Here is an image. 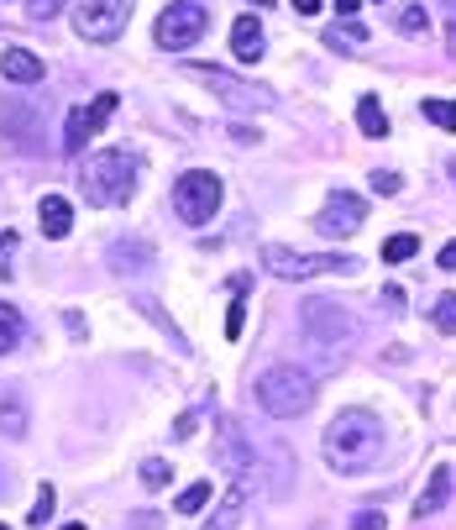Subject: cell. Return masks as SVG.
Masks as SVG:
<instances>
[{"label":"cell","mask_w":456,"mask_h":530,"mask_svg":"<svg viewBox=\"0 0 456 530\" xmlns=\"http://www.w3.org/2000/svg\"><path fill=\"white\" fill-rule=\"evenodd\" d=\"M320 452H326L331 472L357 478V472H367L378 463V452H383V420H378L372 409H341L331 426H326V436H320Z\"/></svg>","instance_id":"cell-1"},{"label":"cell","mask_w":456,"mask_h":530,"mask_svg":"<svg viewBox=\"0 0 456 530\" xmlns=\"http://www.w3.org/2000/svg\"><path fill=\"white\" fill-rule=\"evenodd\" d=\"M300 331H304V346L320 357V368H341L352 342H357V320H352L346 305H335V300H304Z\"/></svg>","instance_id":"cell-2"},{"label":"cell","mask_w":456,"mask_h":530,"mask_svg":"<svg viewBox=\"0 0 456 530\" xmlns=\"http://www.w3.org/2000/svg\"><path fill=\"white\" fill-rule=\"evenodd\" d=\"M79 184H85V200H90V205H126V200L137 194V157H126V153L85 157Z\"/></svg>","instance_id":"cell-3"},{"label":"cell","mask_w":456,"mask_h":530,"mask_svg":"<svg viewBox=\"0 0 456 530\" xmlns=\"http://www.w3.org/2000/svg\"><path fill=\"white\" fill-rule=\"evenodd\" d=\"M257 405L268 409L273 420H300L315 405V373L304 368H268L257 378Z\"/></svg>","instance_id":"cell-4"},{"label":"cell","mask_w":456,"mask_h":530,"mask_svg":"<svg viewBox=\"0 0 456 530\" xmlns=\"http://www.w3.org/2000/svg\"><path fill=\"white\" fill-rule=\"evenodd\" d=\"M263 268L273 279H320V274H357V257H335V252H294V247H263Z\"/></svg>","instance_id":"cell-5"},{"label":"cell","mask_w":456,"mask_h":530,"mask_svg":"<svg viewBox=\"0 0 456 530\" xmlns=\"http://www.w3.org/2000/svg\"><path fill=\"white\" fill-rule=\"evenodd\" d=\"M183 74H189V79H200V85H210V90L220 94L226 105H231V111H268V105L278 100L273 90H263V85H246V79H237L231 68H215V63H189Z\"/></svg>","instance_id":"cell-6"},{"label":"cell","mask_w":456,"mask_h":530,"mask_svg":"<svg viewBox=\"0 0 456 530\" xmlns=\"http://www.w3.org/2000/svg\"><path fill=\"white\" fill-rule=\"evenodd\" d=\"M215 211H220V179L205 174V168L179 174V184H174V216H179L183 226H205Z\"/></svg>","instance_id":"cell-7"},{"label":"cell","mask_w":456,"mask_h":530,"mask_svg":"<svg viewBox=\"0 0 456 530\" xmlns=\"http://www.w3.org/2000/svg\"><path fill=\"white\" fill-rule=\"evenodd\" d=\"M210 31V11L200 5V0H174L163 16H157V27H152V37H157V48H168V53H179V48H194L200 37Z\"/></svg>","instance_id":"cell-8"},{"label":"cell","mask_w":456,"mask_h":530,"mask_svg":"<svg viewBox=\"0 0 456 530\" xmlns=\"http://www.w3.org/2000/svg\"><path fill=\"white\" fill-rule=\"evenodd\" d=\"M131 5L137 0H94V5H79L74 11V31L90 37V42H116L131 22Z\"/></svg>","instance_id":"cell-9"},{"label":"cell","mask_w":456,"mask_h":530,"mask_svg":"<svg viewBox=\"0 0 456 530\" xmlns=\"http://www.w3.org/2000/svg\"><path fill=\"white\" fill-rule=\"evenodd\" d=\"M116 105H121V94H116V90L94 94L90 105H74V111H68V126H63V153H79L94 131L116 116Z\"/></svg>","instance_id":"cell-10"},{"label":"cell","mask_w":456,"mask_h":530,"mask_svg":"<svg viewBox=\"0 0 456 530\" xmlns=\"http://www.w3.org/2000/svg\"><path fill=\"white\" fill-rule=\"evenodd\" d=\"M367 220V200L362 194H346V189H335L331 200H326V211L315 216V231L320 237H335V242H346V237H357Z\"/></svg>","instance_id":"cell-11"},{"label":"cell","mask_w":456,"mask_h":530,"mask_svg":"<svg viewBox=\"0 0 456 530\" xmlns=\"http://www.w3.org/2000/svg\"><path fill=\"white\" fill-rule=\"evenodd\" d=\"M215 463L226 472H237V478L252 468V441H246V431L237 420H220V426H215Z\"/></svg>","instance_id":"cell-12"},{"label":"cell","mask_w":456,"mask_h":530,"mask_svg":"<svg viewBox=\"0 0 456 530\" xmlns=\"http://www.w3.org/2000/svg\"><path fill=\"white\" fill-rule=\"evenodd\" d=\"M111 268L116 274H152L157 268V257H152V242H142V237H131V242H111Z\"/></svg>","instance_id":"cell-13"},{"label":"cell","mask_w":456,"mask_h":530,"mask_svg":"<svg viewBox=\"0 0 456 530\" xmlns=\"http://www.w3.org/2000/svg\"><path fill=\"white\" fill-rule=\"evenodd\" d=\"M231 53L242 63H257L268 53V37H263V22H257V16H237V27H231Z\"/></svg>","instance_id":"cell-14"},{"label":"cell","mask_w":456,"mask_h":530,"mask_svg":"<svg viewBox=\"0 0 456 530\" xmlns=\"http://www.w3.org/2000/svg\"><path fill=\"white\" fill-rule=\"evenodd\" d=\"M452 489H456L452 468H435V472H430V483L420 489V499H415V520H430V515H441V509H446V499H452Z\"/></svg>","instance_id":"cell-15"},{"label":"cell","mask_w":456,"mask_h":530,"mask_svg":"<svg viewBox=\"0 0 456 530\" xmlns=\"http://www.w3.org/2000/svg\"><path fill=\"white\" fill-rule=\"evenodd\" d=\"M0 74H5L11 85H42V58L27 53V48H5V53H0Z\"/></svg>","instance_id":"cell-16"},{"label":"cell","mask_w":456,"mask_h":530,"mask_svg":"<svg viewBox=\"0 0 456 530\" xmlns=\"http://www.w3.org/2000/svg\"><path fill=\"white\" fill-rule=\"evenodd\" d=\"M37 216H42V237H53V242H63V237L74 231V205H68L63 194H42Z\"/></svg>","instance_id":"cell-17"},{"label":"cell","mask_w":456,"mask_h":530,"mask_svg":"<svg viewBox=\"0 0 456 530\" xmlns=\"http://www.w3.org/2000/svg\"><path fill=\"white\" fill-rule=\"evenodd\" d=\"M31 126H37V116H31V111H22L16 100H0V131H5L16 148H31V137H27Z\"/></svg>","instance_id":"cell-18"},{"label":"cell","mask_w":456,"mask_h":530,"mask_svg":"<svg viewBox=\"0 0 456 530\" xmlns=\"http://www.w3.org/2000/svg\"><path fill=\"white\" fill-rule=\"evenodd\" d=\"M27 426H31V415H27V405H22V394H0V431L11 441H22Z\"/></svg>","instance_id":"cell-19"},{"label":"cell","mask_w":456,"mask_h":530,"mask_svg":"<svg viewBox=\"0 0 456 530\" xmlns=\"http://www.w3.org/2000/svg\"><path fill=\"white\" fill-rule=\"evenodd\" d=\"M242 509H246V483H237L226 499L215 504V520L205 530H237V526H242Z\"/></svg>","instance_id":"cell-20"},{"label":"cell","mask_w":456,"mask_h":530,"mask_svg":"<svg viewBox=\"0 0 456 530\" xmlns=\"http://www.w3.org/2000/svg\"><path fill=\"white\" fill-rule=\"evenodd\" d=\"M22 337H27V326H22V310L0 300V357H5V352H16V346H22Z\"/></svg>","instance_id":"cell-21"},{"label":"cell","mask_w":456,"mask_h":530,"mask_svg":"<svg viewBox=\"0 0 456 530\" xmlns=\"http://www.w3.org/2000/svg\"><path fill=\"white\" fill-rule=\"evenodd\" d=\"M357 126H362V137H389V116H383V105L372 94L357 100Z\"/></svg>","instance_id":"cell-22"},{"label":"cell","mask_w":456,"mask_h":530,"mask_svg":"<svg viewBox=\"0 0 456 530\" xmlns=\"http://www.w3.org/2000/svg\"><path fill=\"white\" fill-rule=\"evenodd\" d=\"M415 252H420V237H415V231H394V237L383 242V263H409Z\"/></svg>","instance_id":"cell-23"},{"label":"cell","mask_w":456,"mask_h":530,"mask_svg":"<svg viewBox=\"0 0 456 530\" xmlns=\"http://www.w3.org/2000/svg\"><path fill=\"white\" fill-rule=\"evenodd\" d=\"M362 42H367V27H357V22H341V27L326 31V48H341V53H352Z\"/></svg>","instance_id":"cell-24"},{"label":"cell","mask_w":456,"mask_h":530,"mask_svg":"<svg viewBox=\"0 0 456 530\" xmlns=\"http://www.w3.org/2000/svg\"><path fill=\"white\" fill-rule=\"evenodd\" d=\"M398 31H404V37H425L430 31V16H425V5H398Z\"/></svg>","instance_id":"cell-25"},{"label":"cell","mask_w":456,"mask_h":530,"mask_svg":"<svg viewBox=\"0 0 456 530\" xmlns=\"http://www.w3.org/2000/svg\"><path fill=\"white\" fill-rule=\"evenodd\" d=\"M420 116L435 126H446V131H456V100H420Z\"/></svg>","instance_id":"cell-26"},{"label":"cell","mask_w":456,"mask_h":530,"mask_svg":"<svg viewBox=\"0 0 456 530\" xmlns=\"http://www.w3.org/2000/svg\"><path fill=\"white\" fill-rule=\"evenodd\" d=\"M430 320H435V331L456 337V294H441V300H435V310H430Z\"/></svg>","instance_id":"cell-27"},{"label":"cell","mask_w":456,"mask_h":530,"mask_svg":"<svg viewBox=\"0 0 456 530\" xmlns=\"http://www.w3.org/2000/svg\"><path fill=\"white\" fill-rule=\"evenodd\" d=\"M48 520H53V489H48V483H42V489H37V499H31V509H27V526H48Z\"/></svg>","instance_id":"cell-28"},{"label":"cell","mask_w":456,"mask_h":530,"mask_svg":"<svg viewBox=\"0 0 456 530\" xmlns=\"http://www.w3.org/2000/svg\"><path fill=\"white\" fill-rule=\"evenodd\" d=\"M205 504H210V483H194V489H183V494H179L174 509H179V515H200Z\"/></svg>","instance_id":"cell-29"},{"label":"cell","mask_w":456,"mask_h":530,"mask_svg":"<svg viewBox=\"0 0 456 530\" xmlns=\"http://www.w3.org/2000/svg\"><path fill=\"white\" fill-rule=\"evenodd\" d=\"M168 463H163V457H148V463H142V483H148V489H163V483H168Z\"/></svg>","instance_id":"cell-30"},{"label":"cell","mask_w":456,"mask_h":530,"mask_svg":"<svg viewBox=\"0 0 456 530\" xmlns=\"http://www.w3.org/2000/svg\"><path fill=\"white\" fill-rule=\"evenodd\" d=\"M367 179H372V189H378V194H398V189H404V179H398L394 168H372Z\"/></svg>","instance_id":"cell-31"},{"label":"cell","mask_w":456,"mask_h":530,"mask_svg":"<svg viewBox=\"0 0 456 530\" xmlns=\"http://www.w3.org/2000/svg\"><path fill=\"white\" fill-rule=\"evenodd\" d=\"M63 5H68V0H27V16L31 22H53Z\"/></svg>","instance_id":"cell-32"},{"label":"cell","mask_w":456,"mask_h":530,"mask_svg":"<svg viewBox=\"0 0 456 530\" xmlns=\"http://www.w3.org/2000/svg\"><path fill=\"white\" fill-rule=\"evenodd\" d=\"M242 320H246V300H231V310H226V337L231 342L242 337Z\"/></svg>","instance_id":"cell-33"},{"label":"cell","mask_w":456,"mask_h":530,"mask_svg":"<svg viewBox=\"0 0 456 530\" xmlns=\"http://www.w3.org/2000/svg\"><path fill=\"white\" fill-rule=\"evenodd\" d=\"M352 530H389V526H383L378 509H362V515H352Z\"/></svg>","instance_id":"cell-34"},{"label":"cell","mask_w":456,"mask_h":530,"mask_svg":"<svg viewBox=\"0 0 456 530\" xmlns=\"http://www.w3.org/2000/svg\"><path fill=\"white\" fill-rule=\"evenodd\" d=\"M194 431H200V409H189V415H179V426H174V436H179V441H189Z\"/></svg>","instance_id":"cell-35"},{"label":"cell","mask_w":456,"mask_h":530,"mask_svg":"<svg viewBox=\"0 0 456 530\" xmlns=\"http://www.w3.org/2000/svg\"><path fill=\"white\" fill-rule=\"evenodd\" d=\"M383 310H404V289H398V283H389V289H383Z\"/></svg>","instance_id":"cell-36"},{"label":"cell","mask_w":456,"mask_h":530,"mask_svg":"<svg viewBox=\"0 0 456 530\" xmlns=\"http://www.w3.org/2000/svg\"><path fill=\"white\" fill-rule=\"evenodd\" d=\"M441 268H446V274H456V237L441 247Z\"/></svg>","instance_id":"cell-37"},{"label":"cell","mask_w":456,"mask_h":530,"mask_svg":"<svg viewBox=\"0 0 456 530\" xmlns=\"http://www.w3.org/2000/svg\"><path fill=\"white\" fill-rule=\"evenodd\" d=\"M289 5H294L300 16H315V11H320V0H289Z\"/></svg>","instance_id":"cell-38"},{"label":"cell","mask_w":456,"mask_h":530,"mask_svg":"<svg viewBox=\"0 0 456 530\" xmlns=\"http://www.w3.org/2000/svg\"><path fill=\"white\" fill-rule=\"evenodd\" d=\"M335 16H346V22H352V16H357V0H335Z\"/></svg>","instance_id":"cell-39"},{"label":"cell","mask_w":456,"mask_h":530,"mask_svg":"<svg viewBox=\"0 0 456 530\" xmlns=\"http://www.w3.org/2000/svg\"><path fill=\"white\" fill-rule=\"evenodd\" d=\"M5 489H11V472H0V499H5Z\"/></svg>","instance_id":"cell-40"},{"label":"cell","mask_w":456,"mask_h":530,"mask_svg":"<svg viewBox=\"0 0 456 530\" xmlns=\"http://www.w3.org/2000/svg\"><path fill=\"white\" fill-rule=\"evenodd\" d=\"M452 53H456V27H452Z\"/></svg>","instance_id":"cell-41"},{"label":"cell","mask_w":456,"mask_h":530,"mask_svg":"<svg viewBox=\"0 0 456 530\" xmlns=\"http://www.w3.org/2000/svg\"><path fill=\"white\" fill-rule=\"evenodd\" d=\"M252 5H273V0H252Z\"/></svg>","instance_id":"cell-42"},{"label":"cell","mask_w":456,"mask_h":530,"mask_svg":"<svg viewBox=\"0 0 456 530\" xmlns=\"http://www.w3.org/2000/svg\"><path fill=\"white\" fill-rule=\"evenodd\" d=\"M63 530H85V526H63Z\"/></svg>","instance_id":"cell-43"},{"label":"cell","mask_w":456,"mask_h":530,"mask_svg":"<svg viewBox=\"0 0 456 530\" xmlns=\"http://www.w3.org/2000/svg\"><path fill=\"white\" fill-rule=\"evenodd\" d=\"M452 179H456V163H452Z\"/></svg>","instance_id":"cell-44"},{"label":"cell","mask_w":456,"mask_h":530,"mask_svg":"<svg viewBox=\"0 0 456 530\" xmlns=\"http://www.w3.org/2000/svg\"><path fill=\"white\" fill-rule=\"evenodd\" d=\"M0 530H11V526H0Z\"/></svg>","instance_id":"cell-45"},{"label":"cell","mask_w":456,"mask_h":530,"mask_svg":"<svg viewBox=\"0 0 456 530\" xmlns=\"http://www.w3.org/2000/svg\"><path fill=\"white\" fill-rule=\"evenodd\" d=\"M452 11H456V0H452Z\"/></svg>","instance_id":"cell-46"}]
</instances>
